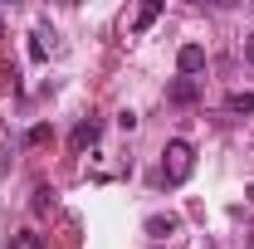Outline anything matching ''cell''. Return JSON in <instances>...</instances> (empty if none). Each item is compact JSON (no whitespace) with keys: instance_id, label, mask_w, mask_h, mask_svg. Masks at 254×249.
<instances>
[{"instance_id":"obj_11","label":"cell","mask_w":254,"mask_h":249,"mask_svg":"<svg viewBox=\"0 0 254 249\" xmlns=\"http://www.w3.org/2000/svg\"><path fill=\"white\" fill-rule=\"evenodd\" d=\"M245 59L254 63V34H250V39H245Z\"/></svg>"},{"instance_id":"obj_8","label":"cell","mask_w":254,"mask_h":249,"mask_svg":"<svg viewBox=\"0 0 254 249\" xmlns=\"http://www.w3.org/2000/svg\"><path fill=\"white\" fill-rule=\"evenodd\" d=\"M49 205H54V190H49V186H39V190H34V200H30V210H34V215H44Z\"/></svg>"},{"instance_id":"obj_2","label":"cell","mask_w":254,"mask_h":249,"mask_svg":"<svg viewBox=\"0 0 254 249\" xmlns=\"http://www.w3.org/2000/svg\"><path fill=\"white\" fill-rule=\"evenodd\" d=\"M176 68H181V78L200 73V68H205V49H200V44H181V54H176Z\"/></svg>"},{"instance_id":"obj_3","label":"cell","mask_w":254,"mask_h":249,"mask_svg":"<svg viewBox=\"0 0 254 249\" xmlns=\"http://www.w3.org/2000/svg\"><path fill=\"white\" fill-rule=\"evenodd\" d=\"M166 98H171V103H181V108H186V103H195V98H200V83H195V78H176V83H171V88H166Z\"/></svg>"},{"instance_id":"obj_10","label":"cell","mask_w":254,"mask_h":249,"mask_svg":"<svg viewBox=\"0 0 254 249\" xmlns=\"http://www.w3.org/2000/svg\"><path fill=\"white\" fill-rule=\"evenodd\" d=\"M118 127H123V132H132V127H137V113H132V108H127V113H118Z\"/></svg>"},{"instance_id":"obj_5","label":"cell","mask_w":254,"mask_h":249,"mask_svg":"<svg viewBox=\"0 0 254 249\" xmlns=\"http://www.w3.org/2000/svg\"><path fill=\"white\" fill-rule=\"evenodd\" d=\"M68 142H73V152H83V147H93V142H98V123H93V118H83V123L73 127V137H68Z\"/></svg>"},{"instance_id":"obj_9","label":"cell","mask_w":254,"mask_h":249,"mask_svg":"<svg viewBox=\"0 0 254 249\" xmlns=\"http://www.w3.org/2000/svg\"><path fill=\"white\" fill-rule=\"evenodd\" d=\"M25 142H30V147H39V142H49V127L39 123V127H30V132H25Z\"/></svg>"},{"instance_id":"obj_1","label":"cell","mask_w":254,"mask_h":249,"mask_svg":"<svg viewBox=\"0 0 254 249\" xmlns=\"http://www.w3.org/2000/svg\"><path fill=\"white\" fill-rule=\"evenodd\" d=\"M190 171H195V147L190 142H166V161H161V181L166 186H186L190 181Z\"/></svg>"},{"instance_id":"obj_6","label":"cell","mask_w":254,"mask_h":249,"mask_svg":"<svg viewBox=\"0 0 254 249\" xmlns=\"http://www.w3.org/2000/svg\"><path fill=\"white\" fill-rule=\"evenodd\" d=\"M157 15H161V0H147V5L137 10V20H132V30H137V34H142V30H152V25H157Z\"/></svg>"},{"instance_id":"obj_4","label":"cell","mask_w":254,"mask_h":249,"mask_svg":"<svg viewBox=\"0 0 254 249\" xmlns=\"http://www.w3.org/2000/svg\"><path fill=\"white\" fill-rule=\"evenodd\" d=\"M176 230H181L176 215H147V235H152V240H166V235H176Z\"/></svg>"},{"instance_id":"obj_7","label":"cell","mask_w":254,"mask_h":249,"mask_svg":"<svg viewBox=\"0 0 254 249\" xmlns=\"http://www.w3.org/2000/svg\"><path fill=\"white\" fill-rule=\"evenodd\" d=\"M225 108H230V113H254V93H230Z\"/></svg>"}]
</instances>
